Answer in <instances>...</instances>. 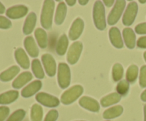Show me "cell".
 I'll return each instance as SVG.
<instances>
[{"label":"cell","mask_w":146,"mask_h":121,"mask_svg":"<svg viewBox=\"0 0 146 121\" xmlns=\"http://www.w3.org/2000/svg\"><path fill=\"white\" fill-rule=\"evenodd\" d=\"M55 2L53 0H46L44 2L41 14V26L46 29H48L52 26Z\"/></svg>","instance_id":"cell-1"},{"label":"cell","mask_w":146,"mask_h":121,"mask_svg":"<svg viewBox=\"0 0 146 121\" xmlns=\"http://www.w3.org/2000/svg\"><path fill=\"white\" fill-rule=\"evenodd\" d=\"M93 17L96 27L99 30H104L106 27L105 8L101 1H96L94 6Z\"/></svg>","instance_id":"cell-2"},{"label":"cell","mask_w":146,"mask_h":121,"mask_svg":"<svg viewBox=\"0 0 146 121\" xmlns=\"http://www.w3.org/2000/svg\"><path fill=\"white\" fill-rule=\"evenodd\" d=\"M84 92L81 85H76L66 91L61 97V101L64 105H69L76 101Z\"/></svg>","instance_id":"cell-3"},{"label":"cell","mask_w":146,"mask_h":121,"mask_svg":"<svg viewBox=\"0 0 146 121\" xmlns=\"http://www.w3.org/2000/svg\"><path fill=\"white\" fill-rule=\"evenodd\" d=\"M58 83L62 89L68 88L71 83V71L65 63H60L58 66Z\"/></svg>","instance_id":"cell-4"},{"label":"cell","mask_w":146,"mask_h":121,"mask_svg":"<svg viewBox=\"0 0 146 121\" xmlns=\"http://www.w3.org/2000/svg\"><path fill=\"white\" fill-rule=\"evenodd\" d=\"M125 4H126V1L124 0H118L115 1V5L108 17V24L109 25H114L119 21L125 9Z\"/></svg>","instance_id":"cell-5"},{"label":"cell","mask_w":146,"mask_h":121,"mask_svg":"<svg viewBox=\"0 0 146 121\" xmlns=\"http://www.w3.org/2000/svg\"><path fill=\"white\" fill-rule=\"evenodd\" d=\"M138 11V6L135 1H131L128 4L123 17V24L126 26L132 25L136 17Z\"/></svg>","instance_id":"cell-6"},{"label":"cell","mask_w":146,"mask_h":121,"mask_svg":"<svg viewBox=\"0 0 146 121\" xmlns=\"http://www.w3.org/2000/svg\"><path fill=\"white\" fill-rule=\"evenodd\" d=\"M83 50V44L81 41H76L71 46L67 54V61L70 64L78 62Z\"/></svg>","instance_id":"cell-7"},{"label":"cell","mask_w":146,"mask_h":121,"mask_svg":"<svg viewBox=\"0 0 146 121\" xmlns=\"http://www.w3.org/2000/svg\"><path fill=\"white\" fill-rule=\"evenodd\" d=\"M36 100L41 105L48 108H54L58 106L60 102L58 98L43 92L38 93L36 95Z\"/></svg>","instance_id":"cell-8"},{"label":"cell","mask_w":146,"mask_h":121,"mask_svg":"<svg viewBox=\"0 0 146 121\" xmlns=\"http://www.w3.org/2000/svg\"><path fill=\"white\" fill-rule=\"evenodd\" d=\"M41 61L47 75L50 77L54 76L56 72V63L54 57L48 54H44L41 56Z\"/></svg>","instance_id":"cell-9"},{"label":"cell","mask_w":146,"mask_h":121,"mask_svg":"<svg viewBox=\"0 0 146 121\" xmlns=\"http://www.w3.org/2000/svg\"><path fill=\"white\" fill-rule=\"evenodd\" d=\"M29 9L24 5H17L9 8L6 11L7 17L11 19H17L24 17L28 13Z\"/></svg>","instance_id":"cell-10"},{"label":"cell","mask_w":146,"mask_h":121,"mask_svg":"<svg viewBox=\"0 0 146 121\" xmlns=\"http://www.w3.org/2000/svg\"><path fill=\"white\" fill-rule=\"evenodd\" d=\"M84 28V22L81 18H77L73 22L68 33L70 39L74 41L80 37Z\"/></svg>","instance_id":"cell-11"},{"label":"cell","mask_w":146,"mask_h":121,"mask_svg":"<svg viewBox=\"0 0 146 121\" xmlns=\"http://www.w3.org/2000/svg\"><path fill=\"white\" fill-rule=\"evenodd\" d=\"M79 105L82 108L92 111V112H98L100 110L99 103L94 98L88 96H84L79 100Z\"/></svg>","instance_id":"cell-12"},{"label":"cell","mask_w":146,"mask_h":121,"mask_svg":"<svg viewBox=\"0 0 146 121\" xmlns=\"http://www.w3.org/2000/svg\"><path fill=\"white\" fill-rule=\"evenodd\" d=\"M41 86H42V83L40 81L36 80V81H33L21 91V95L24 98H29L36 93L41 89Z\"/></svg>","instance_id":"cell-13"},{"label":"cell","mask_w":146,"mask_h":121,"mask_svg":"<svg viewBox=\"0 0 146 121\" xmlns=\"http://www.w3.org/2000/svg\"><path fill=\"white\" fill-rule=\"evenodd\" d=\"M109 38L112 45L115 48H121L123 47L122 36L119 29L117 27H112L109 30Z\"/></svg>","instance_id":"cell-14"},{"label":"cell","mask_w":146,"mask_h":121,"mask_svg":"<svg viewBox=\"0 0 146 121\" xmlns=\"http://www.w3.org/2000/svg\"><path fill=\"white\" fill-rule=\"evenodd\" d=\"M14 56L17 62L21 68L24 69H28L29 68V59L24 49L21 48H17L14 52Z\"/></svg>","instance_id":"cell-15"},{"label":"cell","mask_w":146,"mask_h":121,"mask_svg":"<svg viewBox=\"0 0 146 121\" xmlns=\"http://www.w3.org/2000/svg\"><path fill=\"white\" fill-rule=\"evenodd\" d=\"M123 36L125 45L128 48L133 49L135 48L136 44V37H135V32L132 28L128 27L124 28L123 31Z\"/></svg>","instance_id":"cell-16"},{"label":"cell","mask_w":146,"mask_h":121,"mask_svg":"<svg viewBox=\"0 0 146 121\" xmlns=\"http://www.w3.org/2000/svg\"><path fill=\"white\" fill-rule=\"evenodd\" d=\"M24 47L30 56L35 58L38 56L39 50L32 36H27L24 39Z\"/></svg>","instance_id":"cell-17"},{"label":"cell","mask_w":146,"mask_h":121,"mask_svg":"<svg viewBox=\"0 0 146 121\" xmlns=\"http://www.w3.org/2000/svg\"><path fill=\"white\" fill-rule=\"evenodd\" d=\"M33 78V75L29 71L23 72L22 73L20 74L12 83V87L15 89H19L22 88L24 85L29 82Z\"/></svg>","instance_id":"cell-18"},{"label":"cell","mask_w":146,"mask_h":121,"mask_svg":"<svg viewBox=\"0 0 146 121\" xmlns=\"http://www.w3.org/2000/svg\"><path fill=\"white\" fill-rule=\"evenodd\" d=\"M36 23V15L35 13L31 12L28 16L24 22V27H23V32L26 35L30 34L35 27Z\"/></svg>","instance_id":"cell-19"},{"label":"cell","mask_w":146,"mask_h":121,"mask_svg":"<svg viewBox=\"0 0 146 121\" xmlns=\"http://www.w3.org/2000/svg\"><path fill=\"white\" fill-rule=\"evenodd\" d=\"M20 68L17 65H13L0 73V81L8 82L12 80L19 73Z\"/></svg>","instance_id":"cell-20"},{"label":"cell","mask_w":146,"mask_h":121,"mask_svg":"<svg viewBox=\"0 0 146 121\" xmlns=\"http://www.w3.org/2000/svg\"><path fill=\"white\" fill-rule=\"evenodd\" d=\"M67 13L66 4L64 1H61L57 6L55 14V23L57 25H61L64 21Z\"/></svg>","instance_id":"cell-21"},{"label":"cell","mask_w":146,"mask_h":121,"mask_svg":"<svg viewBox=\"0 0 146 121\" xmlns=\"http://www.w3.org/2000/svg\"><path fill=\"white\" fill-rule=\"evenodd\" d=\"M19 97L17 91H9L0 95V105H7L14 102Z\"/></svg>","instance_id":"cell-22"},{"label":"cell","mask_w":146,"mask_h":121,"mask_svg":"<svg viewBox=\"0 0 146 121\" xmlns=\"http://www.w3.org/2000/svg\"><path fill=\"white\" fill-rule=\"evenodd\" d=\"M68 45V39L66 34H63L60 36L57 41L56 46V52L58 55L64 56L67 51Z\"/></svg>","instance_id":"cell-23"},{"label":"cell","mask_w":146,"mask_h":121,"mask_svg":"<svg viewBox=\"0 0 146 121\" xmlns=\"http://www.w3.org/2000/svg\"><path fill=\"white\" fill-rule=\"evenodd\" d=\"M34 35H35L37 43H38L40 48H46L47 44H48V38H47L46 32L43 28H38L36 29Z\"/></svg>","instance_id":"cell-24"},{"label":"cell","mask_w":146,"mask_h":121,"mask_svg":"<svg viewBox=\"0 0 146 121\" xmlns=\"http://www.w3.org/2000/svg\"><path fill=\"white\" fill-rule=\"evenodd\" d=\"M121 99V95L118 93H113L101 100V104L103 107H108L119 102Z\"/></svg>","instance_id":"cell-25"},{"label":"cell","mask_w":146,"mask_h":121,"mask_svg":"<svg viewBox=\"0 0 146 121\" xmlns=\"http://www.w3.org/2000/svg\"><path fill=\"white\" fill-rule=\"evenodd\" d=\"M123 112V108L121 105H116L112 108H110L105 110L103 114V116L105 119H113L120 116Z\"/></svg>","instance_id":"cell-26"},{"label":"cell","mask_w":146,"mask_h":121,"mask_svg":"<svg viewBox=\"0 0 146 121\" xmlns=\"http://www.w3.org/2000/svg\"><path fill=\"white\" fill-rule=\"evenodd\" d=\"M31 69H32L33 73H34V75L37 78L39 79H42L44 78V72L43 70L41 64L40 63L38 59H34L31 63Z\"/></svg>","instance_id":"cell-27"},{"label":"cell","mask_w":146,"mask_h":121,"mask_svg":"<svg viewBox=\"0 0 146 121\" xmlns=\"http://www.w3.org/2000/svg\"><path fill=\"white\" fill-rule=\"evenodd\" d=\"M43 118V109L38 104H34L31 107V121H41Z\"/></svg>","instance_id":"cell-28"},{"label":"cell","mask_w":146,"mask_h":121,"mask_svg":"<svg viewBox=\"0 0 146 121\" xmlns=\"http://www.w3.org/2000/svg\"><path fill=\"white\" fill-rule=\"evenodd\" d=\"M138 75V67L136 65H131L128 68L126 72V79L128 83L135 82Z\"/></svg>","instance_id":"cell-29"},{"label":"cell","mask_w":146,"mask_h":121,"mask_svg":"<svg viewBox=\"0 0 146 121\" xmlns=\"http://www.w3.org/2000/svg\"><path fill=\"white\" fill-rule=\"evenodd\" d=\"M113 79L114 81H119L123 75V67L120 63H115L112 70Z\"/></svg>","instance_id":"cell-30"},{"label":"cell","mask_w":146,"mask_h":121,"mask_svg":"<svg viewBox=\"0 0 146 121\" xmlns=\"http://www.w3.org/2000/svg\"><path fill=\"white\" fill-rule=\"evenodd\" d=\"M129 87L130 84L127 80H122L117 85V93L121 95H125L129 91Z\"/></svg>","instance_id":"cell-31"},{"label":"cell","mask_w":146,"mask_h":121,"mask_svg":"<svg viewBox=\"0 0 146 121\" xmlns=\"http://www.w3.org/2000/svg\"><path fill=\"white\" fill-rule=\"evenodd\" d=\"M26 115L25 110L22 109H19L13 112L7 121H22Z\"/></svg>","instance_id":"cell-32"},{"label":"cell","mask_w":146,"mask_h":121,"mask_svg":"<svg viewBox=\"0 0 146 121\" xmlns=\"http://www.w3.org/2000/svg\"><path fill=\"white\" fill-rule=\"evenodd\" d=\"M139 83L142 88H145L146 87V65H143L141 68Z\"/></svg>","instance_id":"cell-33"},{"label":"cell","mask_w":146,"mask_h":121,"mask_svg":"<svg viewBox=\"0 0 146 121\" xmlns=\"http://www.w3.org/2000/svg\"><path fill=\"white\" fill-rule=\"evenodd\" d=\"M11 26V22L7 17L0 16V28L7 29Z\"/></svg>","instance_id":"cell-34"},{"label":"cell","mask_w":146,"mask_h":121,"mask_svg":"<svg viewBox=\"0 0 146 121\" xmlns=\"http://www.w3.org/2000/svg\"><path fill=\"white\" fill-rule=\"evenodd\" d=\"M58 117V112L56 110H51L46 115L44 121H56Z\"/></svg>","instance_id":"cell-35"},{"label":"cell","mask_w":146,"mask_h":121,"mask_svg":"<svg viewBox=\"0 0 146 121\" xmlns=\"http://www.w3.org/2000/svg\"><path fill=\"white\" fill-rule=\"evenodd\" d=\"M10 110L7 106L0 107V121H4V120L8 117Z\"/></svg>","instance_id":"cell-36"},{"label":"cell","mask_w":146,"mask_h":121,"mask_svg":"<svg viewBox=\"0 0 146 121\" xmlns=\"http://www.w3.org/2000/svg\"><path fill=\"white\" fill-rule=\"evenodd\" d=\"M135 31L138 34H146V23H141L135 26Z\"/></svg>","instance_id":"cell-37"},{"label":"cell","mask_w":146,"mask_h":121,"mask_svg":"<svg viewBox=\"0 0 146 121\" xmlns=\"http://www.w3.org/2000/svg\"><path fill=\"white\" fill-rule=\"evenodd\" d=\"M137 46L141 48H146V36H142L139 38L137 41Z\"/></svg>","instance_id":"cell-38"},{"label":"cell","mask_w":146,"mask_h":121,"mask_svg":"<svg viewBox=\"0 0 146 121\" xmlns=\"http://www.w3.org/2000/svg\"><path fill=\"white\" fill-rule=\"evenodd\" d=\"M103 2H104V4H105L106 7H111V6L113 5V4L115 1H114L113 0H111V1H109V0H108V1H107V0H104Z\"/></svg>","instance_id":"cell-39"},{"label":"cell","mask_w":146,"mask_h":121,"mask_svg":"<svg viewBox=\"0 0 146 121\" xmlns=\"http://www.w3.org/2000/svg\"><path fill=\"white\" fill-rule=\"evenodd\" d=\"M141 100H142L143 101H144V102H146V89L143 91V92L142 93V94H141Z\"/></svg>","instance_id":"cell-40"},{"label":"cell","mask_w":146,"mask_h":121,"mask_svg":"<svg viewBox=\"0 0 146 121\" xmlns=\"http://www.w3.org/2000/svg\"><path fill=\"white\" fill-rule=\"evenodd\" d=\"M5 7L3 5V4H1V3L0 2V14H4V13L5 12Z\"/></svg>","instance_id":"cell-41"},{"label":"cell","mask_w":146,"mask_h":121,"mask_svg":"<svg viewBox=\"0 0 146 121\" xmlns=\"http://www.w3.org/2000/svg\"><path fill=\"white\" fill-rule=\"evenodd\" d=\"M66 2L67 3V4L69 6H74V4L76 3V0H71V1H70V0H67V1H66Z\"/></svg>","instance_id":"cell-42"},{"label":"cell","mask_w":146,"mask_h":121,"mask_svg":"<svg viewBox=\"0 0 146 121\" xmlns=\"http://www.w3.org/2000/svg\"><path fill=\"white\" fill-rule=\"evenodd\" d=\"M88 0H79V1H78V3H79L81 5H86V4H88Z\"/></svg>","instance_id":"cell-43"},{"label":"cell","mask_w":146,"mask_h":121,"mask_svg":"<svg viewBox=\"0 0 146 121\" xmlns=\"http://www.w3.org/2000/svg\"><path fill=\"white\" fill-rule=\"evenodd\" d=\"M144 121H146V104L144 106Z\"/></svg>","instance_id":"cell-44"},{"label":"cell","mask_w":146,"mask_h":121,"mask_svg":"<svg viewBox=\"0 0 146 121\" xmlns=\"http://www.w3.org/2000/svg\"><path fill=\"white\" fill-rule=\"evenodd\" d=\"M139 2L141 3V4H145V3H146V0H145V1H141V0H140Z\"/></svg>","instance_id":"cell-45"},{"label":"cell","mask_w":146,"mask_h":121,"mask_svg":"<svg viewBox=\"0 0 146 121\" xmlns=\"http://www.w3.org/2000/svg\"><path fill=\"white\" fill-rule=\"evenodd\" d=\"M143 56H144V58H145V61H146V51H145V53H144Z\"/></svg>","instance_id":"cell-46"}]
</instances>
